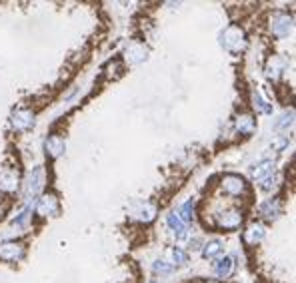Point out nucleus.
<instances>
[{
  "label": "nucleus",
  "instance_id": "13",
  "mask_svg": "<svg viewBox=\"0 0 296 283\" xmlns=\"http://www.w3.org/2000/svg\"><path fill=\"white\" fill-rule=\"evenodd\" d=\"M236 128L240 130V134H252L254 130H256V122H254V118L252 116H248V114H242V116H238L236 118Z\"/></svg>",
  "mask_w": 296,
  "mask_h": 283
},
{
  "label": "nucleus",
  "instance_id": "10",
  "mask_svg": "<svg viewBox=\"0 0 296 283\" xmlns=\"http://www.w3.org/2000/svg\"><path fill=\"white\" fill-rule=\"evenodd\" d=\"M214 271H216V275L218 277H230L232 275V271H234V259L230 257V255H226V257H222L220 261H216V265H214Z\"/></svg>",
  "mask_w": 296,
  "mask_h": 283
},
{
  "label": "nucleus",
  "instance_id": "20",
  "mask_svg": "<svg viewBox=\"0 0 296 283\" xmlns=\"http://www.w3.org/2000/svg\"><path fill=\"white\" fill-rule=\"evenodd\" d=\"M222 251V243L220 241H208L206 245H204V249H202V255L204 257H214V255H218Z\"/></svg>",
  "mask_w": 296,
  "mask_h": 283
},
{
  "label": "nucleus",
  "instance_id": "4",
  "mask_svg": "<svg viewBox=\"0 0 296 283\" xmlns=\"http://www.w3.org/2000/svg\"><path fill=\"white\" fill-rule=\"evenodd\" d=\"M242 224V212L240 210H226L220 212L216 218V226L222 229H236Z\"/></svg>",
  "mask_w": 296,
  "mask_h": 283
},
{
  "label": "nucleus",
  "instance_id": "12",
  "mask_svg": "<svg viewBox=\"0 0 296 283\" xmlns=\"http://www.w3.org/2000/svg\"><path fill=\"white\" fill-rule=\"evenodd\" d=\"M166 224H168V227L172 229V233L176 235L178 239L186 237V224L178 218V214H170V216H168V220H166Z\"/></svg>",
  "mask_w": 296,
  "mask_h": 283
},
{
  "label": "nucleus",
  "instance_id": "11",
  "mask_svg": "<svg viewBox=\"0 0 296 283\" xmlns=\"http://www.w3.org/2000/svg\"><path fill=\"white\" fill-rule=\"evenodd\" d=\"M262 237H264V226H260V224H252V226L246 229V233H244V241H246L248 245L260 243Z\"/></svg>",
  "mask_w": 296,
  "mask_h": 283
},
{
  "label": "nucleus",
  "instance_id": "14",
  "mask_svg": "<svg viewBox=\"0 0 296 283\" xmlns=\"http://www.w3.org/2000/svg\"><path fill=\"white\" fill-rule=\"evenodd\" d=\"M146 58V48L140 46V44H132L128 50H126V60L132 62V64H138Z\"/></svg>",
  "mask_w": 296,
  "mask_h": 283
},
{
  "label": "nucleus",
  "instance_id": "7",
  "mask_svg": "<svg viewBox=\"0 0 296 283\" xmlns=\"http://www.w3.org/2000/svg\"><path fill=\"white\" fill-rule=\"evenodd\" d=\"M34 124V116L30 110H16L12 114V126L16 130H28Z\"/></svg>",
  "mask_w": 296,
  "mask_h": 283
},
{
  "label": "nucleus",
  "instance_id": "9",
  "mask_svg": "<svg viewBox=\"0 0 296 283\" xmlns=\"http://www.w3.org/2000/svg\"><path fill=\"white\" fill-rule=\"evenodd\" d=\"M280 214H282V206L276 200H268L260 206V216L266 220H276Z\"/></svg>",
  "mask_w": 296,
  "mask_h": 283
},
{
  "label": "nucleus",
  "instance_id": "21",
  "mask_svg": "<svg viewBox=\"0 0 296 283\" xmlns=\"http://www.w3.org/2000/svg\"><path fill=\"white\" fill-rule=\"evenodd\" d=\"M252 102H254V108L258 110V112H264V114H272V106L270 104H266L264 102V98L260 96V94H252Z\"/></svg>",
  "mask_w": 296,
  "mask_h": 283
},
{
  "label": "nucleus",
  "instance_id": "8",
  "mask_svg": "<svg viewBox=\"0 0 296 283\" xmlns=\"http://www.w3.org/2000/svg\"><path fill=\"white\" fill-rule=\"evenodd\" d=\"M42 185H44V170L42 168H34L32 173H30V177H28V181H26V192L34 196V194H38L42 190Z\"/></svg>",
  "mask_w": 296,
  "mask_h": 283
},
{
  "label": "nucleus",
  "instance_id": "19",
  "mask_svg": "<svg viewBox=\"0 0 296 283\" xmlns=\"http://www.w3.org/2000/svg\"><path fill=\"white\" fill-rule=\"evenodd\" d=\"M168 257H170V263H174V265H184V263L188 261L186 253H184L182 249H178V247L168 249Z\"/></svg>",
  "mask_w": 296,
  "mask_h": 283
},
{
  "label": "nucleus",
  "instance_id": "16",
  "mask_svg": "<svg viewBox=\"0 0 296 283\" xmlns=\"http://www.w3.org/2000/svg\"><path fill=\"white\" fill-rule=\"evenodd\" d=\"M272 162H262V164H258L256 168H252V177L256 179V181H262L264 177H268L270 173H272Z\"/></svg>",
  "mask_w": 296,
  "mask_h": 283
},
{
  "label": "nucleus",
  "instance_id": "27",
  "mask_svg": "<svg viewBox=\"0 0 296 283\" xmlns=\"http://www.w3.org/2000/svg\"><path fill=\"white\" fill-rule=\"evenodd\" d=\"M204 283H214V281H204Z\"/></svg>",
  "mask_w": 296,
  "mask_h": 283
},
{
  "label": "nucleus",
  "instance_id": "18",
  "mask_svg": "<svg viewBox=\"0 0 296 283\" xmlns=\"http://www.w3.org/2000/svg\"><path fill=\"white\" fill-rule=\"evenodd\" d=\"M136 214H138V216H136L138 220H142V222H152V220H154V216H156V208H154V206H150V204H144V206H142Z\"/></svg>",
  "mask_w": 296,
  "mask_h": 283
},
{
  "label": "nucleus",
  "instance_id": "2",
  "mask_svg": "<svg viewBox=\"0 0 296 283\" xmlns=\"http://www.w3.org/2000/svg\"><path fill=\"white\" fill-rule=\"evenodd\" d=\"M292 18L288 16V14H284V12H276L274 16H272V22H270V28H272V34L274 36H278V38H284V36H288L290 32H292Z\"/></svg>",
  "mask_w": 296,
  "mask_h": 283
},
{
  "label": "nucleus",
  "instance_id": "15",
  "mask_svg": "<svg viewBox=\"0 0 296 283\" xmlns=\"http://www.w3.org/2000/svg\"><path fill=\"white\" fill-rule=\"evenodd\" d=\"M46 152L50 154V156H60L62 152H64V140L58 138V136H52V138H48L46 140Z\"/></svg>",
  "mask_w": 296,
  "mask_h": 283
},
{
  "label": "nucleus",
  "instance_id": "5",
  "mask_svg": "<svg viewBox=\"0 0 296 283\" xmlns=\"http://www.w3.org/2000/svg\"><path fill=\"white\" fill-rule=\"evenodd\" d=\"M58 210H60L58 200H56L52 194L42 196V198L38 200V206H36V212H38V214H42V216H56Z\"/></svg>",
  "mask_w": 296,
  "mask_h": 283
},
{
  "label": "nucleus",
  "instance_id": "23",
  "mask_svg": "<svg viewBox=\"0 0 296 283\" xmlns=\"http://www.w3.org/2000/svg\"><path fill=\"white\" fill-rule=\"evenodd\" d=\"M260 185H262V190H266V192H270L274 185H276V175L274 173H270L268 177H264L262 181H260Z\"/></svg>",
  "mask_w": 296,
  "mask_h": 283
},
{
  "label": "nucleus",
  "instance_id": "25",
  "mask_svg": "<svg viewBox=\"0 0 296 283\" xmlns=\"http://www.w3.org/2000/svg\"><path fill=\"white\" fill-rule=\"evenodd\" d=\"M154 271H160V273H170V271H172V265H168L166 261H156V263H154Z\"/></svg>",
  "mask_w": 296,
  "mask_h": 283
},
{
  "label": "nucleus",
  "instance_id": "24",
  "mask_svg": "<svg viewBox=\"0 0 296 283\" xmlns=\"http://www.w3.org/2000/svg\"><path fill=\"white\" fill-rule=\"evenodd\" d=\"M292 116H294L292 112L284 114V116H282V120H278L274 126H276L278 130H280V128H286V126H290V124H292Z\"/></svg>",
  "mask_w": 296,
  "mask_h": 283
},
{
  "label": "nucleus",
  "instance_id": "26",
  "mask_svg": "<svg viewBox=\"0 0 296 283\" xmlns=\"http://www.w3.org/2000/svg\"><path fill=\"white\" fill-rule=\"evenodd\" d=\"M28 218H30V210H24V212L20 214V218L14 220V226H24V224L28 222Z\"/></svg>",
  "mask_w": 296,
  "mask_h": 283
},
{
  "label": "nucleus",
  "instance_id": "3",
  "mask_svg": "<svg viewBox=\"0 0 296 283\" xmlns=\"http://www.w3.org/2000/svg\"><path fill=\"white\" fill-rule=\"evenodd\" d=\"M222 190H224L228 196H240V194H244V190H246V181H244V177L238 175V173H226V175L222 177Z\"/></svg>",
  "mask_w": 296,
  "mask_h": 283
},
{
  "label": "nucleus",
  "instance_id": "22",
  "mask_svg": "<svg viewBox=\"0 0 296 283\" xmlns=\"http://www.w3.org/2000/svg\"><path fill=\"white\" fill-rule=\"evenodd\" d=\"M192 212H194V202H192V200H188V202L182 206V210H180V216H178V218H180L182 222H192V216H194Z\"/></svg>",
  "mask_w": 296,
  "mask_h": 283
},
{
  "label": "nucleus",
  "instance_id": "1",
  "mask_svg": "<svg viewBox=\"0 0 296 283\" xmlns=\"http://www.w3.org/2000/svg\"><path fill=\"white\" fill-rule=\"evenodd\" d=\"M222 44L228 52L238 54L246 48V38H244V32L238 28V26H228L222 34Z\"/></svg>",
  "mask_w": 296,
  "mask_h": 283
},
{
  "label": "nucleus",
  "instance_id": "17",
  "mask_svg": "<svg viewBox=\"0 0 296 283\" xmlns=\"http://www.w3.org/2000/svg\"><path fill=\"white\" fill-rule=\"evenodd\" d=\"M16 185H18V177H16V173H12V171H4V173L0 175V187H2V190L12 192V190H16Z\"/></svg>",
  "mask_w": 296,
  "mask_h": 283
},
{
  "label": "nucleus",
  "instance_id": "6",
  "mask_svg": "<svg viewBox=\"0 0 296 283\" xmlns=\"http://www.w3.org/2000/svg\"><path fill=\"white\" fill-rule=\"evenodd\" d=\"M24 257V247L20 243H2L0 245V259L4 261H16Z\"/></svg>",
  "mask_w": 296,
  "mask_h": 283
}]
</instances>
